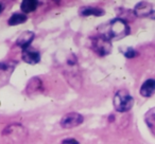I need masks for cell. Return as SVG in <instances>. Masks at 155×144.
Here are the masks:
<instances>
[{"instance_id": "15", "label": "cell", "mask_w": 155, "mask_h": 144, "mask_svg": "<svg viewBox=\"0 0 155 144\" xmlns=\"http://www.w3.org/2000/svg\"><path fill=\"white\" fill-rule=\"evenodd\" d=\"M28 17H27L26 14L24 13H14L12 14V16L8 20V24L9 26H18V24H25L27 21Z\"/></svg>"}, {"instance_id": "17", "label": "cell", "mask_w": 155, "mask_h": 144, "mask_svg": "<svg viewBox=\"0 0 155 144\" xmlns=\"http://www.w3.org/2000/svg\"><path fill=\"white\" fill-rule=\"evenodd\" d=\"M137 55H138L137 51H136L135 49H133V48H127V49L124 51V56L127 58H133Z\"/></svg>"}, {"instance_id": "6", "label": "cell", "mask_w": 155, "mask_h": 144, "mask_svg": "<svg viewBox=\"0 0 155 144\" xmlns=\"http://www.w3.org/2000/svg\"><path fill=\"white\" fill-rule=\"evenodd\" d=\"M16 66H17V62L15 60L0 62V88L5 87L9 83Z\"/></svg>"}, {"instance_id": "18", "label": "cell", "mask_w": 155, "mask_h": 144, "mask_svg": "<svg viewBox=\"0 0 155 144\" xmlns=\"http://www.w3.org/2000/svg\"><path fill=\"white\" fill-rule=\"evenodd\" d=\"M61 144H80V143H79L78 140L73 139V138H66V139H64L61 142Z\"/></svg>"}, {"instance_id": "13", "label": "cell", "mask_w": 155, "mask_h": 144, "mask_svg": "<svg viewBox=\"0 0 155 144\" xmlns=\"http://www.w3.org/2000/svg\"><path fill=\"white\" fill-rule=\"evenodd\" d=\"M38 7V1L36 0H25L20 5V10L24 14L32 13Z\"/></svg>"}, {"instance_id": "8", "label": "cell", "mask_w": 155, "mask_h": 144, "mask_svg": "<svg viewBox=\"0 0 155 144\" xmlns=\"http://www.w3.org/2000/svg\"><path fill=\"white\" fill-rule=\"evenodd\" d=\"M134 15L135 17H148V16H152V14L154 13L153 11V5L150 2H147V1H141V2H138L135 5L133 10Z\"/></svg>"}, {"instance_id": "5", "label": "cell", "mask_w": 155, "mask_h": 144, "mask_svg": "<svg viewBox=\"0 0 155 144\" xmlns=\"http://www.w3.org/2000/svg\"><path fill=\"white\" fill-rule=\"evenodd\" d=\"M91 49L99 56H105L112 52V40L100 34L91 38Z\"/></svg>"}, {"instance_id": "4", "label": "cell", "mask_w": 155, "mask_h": 144, "mask_svg": "<svg viewBox=\"0 0 155 144\" xmlns=\"http://www.w3.org/2000/svg\"><path fill=\"white\" fill-rule=\"evenodd\" d=\"M115 109L118 112H127L132 109L134 105V99L129 91L125 89H120L115 93L114 100H113Z\"/></svg>"}, {"instance_id": "14", "label": "cell", "mask_w": 155, "mask_h": 144, "mask_svg": "<svg viewBox=\"0 0 155 144\" xmlns=\"http://www.w3.org/2000/svg\"><path fill=\"white\" fill-rule=\"evenodd\" d=\"M80 15L82 16H102L105 14L104 10L99 9V8H91V7H84V8H81L80 11H79Z\"/></svg>"}, {"instance_id": "16", "label": "cell", "mask_w": 155, "mask_h": 144, "mask_svg": "<svg viewBox=\"0 0 155 144\" xmlns=\"http://www.w3.org/2000/svg\"><path fill=\"white\" fill-rule=\"evenodd\" d=\"M144 121H146L148 127L155 133V107L151 108L150 110H148L144 116Z\"/></svg>"}, {"instance_id": "9", "label": "cell", "mask_w": 155, "mask_h": 144, "mask_svg": "<svg viewBox=\"0 0 155 144\" xmlns=\"http://www.w3.org/2000/svg\"><path fill=\"white\" fill-rule=\"evenodd\" d=\"M43 82L39 78L35 76V78H32L30 81L28 82V85H27L26 88V93L28 95H35L38 94L43 91Z\"/></svg>"}, {"instance_id": "3", "label": "cell", "mask_w": 155, "mask_h": 144, "mask_svg": "<svg viewBox=\"0 0 155 144\" xmlns=\"http://www.w3.org/2000/svg\"><path fill=\"white\" fill-rule=\"evenodd\" d=\"M27 133H28V131L22 125L11 124L3 129L2 137L7 140L8 143L17 144L26 139Z\"/></svg>"}, {"instance_id": "1", "label": "cell", "mask_w": 155, "mask_h": 144, "mask_svg": "<svg viewBox=\"0 0 155 144\" xmlns=\"http://www.w3.org/2000/svg\"><path fill=\"white\" fill-rule=\"evenodd\" d=\"M130 27L122 18H115L104 26L100 27V33L110 40H118L130 34Z\"/></svg>"}, {"instance_id": "2", "label": "cell", "mask_w": 155, "mask_h": 144, "mask_svg": "<svg viewBox=\"0 0 155 144\" xmlns=\"http://www.w3.org/2000/svg\"><path fill=\"white\" fill-rule=\"evenodd\" d=\"M63 74H64L66 81L69 83V85L72 86L74 89H80L82 87V76H81L80 69L78 66L77 57L72 54L69 56V58H67L65 68L63 70Z\"/></svg>"}, {"instance_id": "12", "label": "cell", "mask_w": 155, "mask_h": 144, "mask_svg": "<svg viewBox=\"0 0 155 144\" xmlns=\"http://www.w3.org/2000/svg\"><path fill=\"white\" fill-rule=\"evenodd\" d=\"M155 93V80L149 78L140 87V94L143 98H151Z\"/></svg>"}, {"instance_id": "11", "label": "cell", "mask_w": 155, "mask_h": 144, "mask_svg": "<svg viewBox=\"0 0 155 144\" xmlns=\"http://www.w3.org/2000/svg\"><path fill=\"white\" fill-rule=\"evenodd\" d=\"M35 34L32 31H25L24 33L19 35V37L16 40V46H18L19 48H21L22 50H26L30 47V45L32 43L33 39H34Z\"/></svg>"}, {"instance_id": "7", "label": "cell", "mask_w": 155, "mask_h": 144, "mask_svg": "<svg viewBox=\"0 0 155 144\" xmlns=\"http://www.w3.org/2000/svg\"><path fill=\"white\" fill-rule=\"evenodd\" d=\"M84 121V117L79 112H69L66 114L60 121V124L63 128L69 129L81 125Z\"/></svg>"}, {"instance_id": "10", "label": "cell", "mask_w": 155, "mask_h": 144, "mask_svg": "<svg viewBox=\"0 0 155 144\" xmlns=\"http://www.w3.org/2000/svg\"><path fill=\"white\" fill-rule=\"evenodd\" d=\"M21 58L25 62L29 65H36L41 62V53L36 50H31V49H26L22 50Z\"/></svg>"}, {"instance_id": "19", "label": "cell", "mask_w": 155, "mask_h": 144, "mask_svg": "<svg viewBox=\"0 0 155 144\" xmlns=\"http://www.w3.org/2000/svg\"><path fill=\"white\" fill-rule=\"evenodd\" d=\"M2 10H3V7H2V5H1V3H0V13L2 12Z\"/></svg>"}]
</instances>
